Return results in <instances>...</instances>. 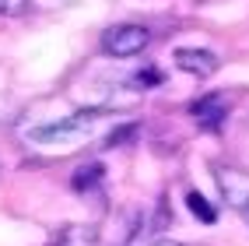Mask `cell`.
Masks as SVG:
<instances>
[{
	"label": "cell",
	"instance_id": "277c9868",
	"mask_svg": "<svg viewBox=\"0 0 249 246\" xmlns=\"http://www.w3.org/2000/svg\"><path fill=\"white\" fill-rule=\"evenodd\" d=\"M228 109H231V102H228L221 92H207V95H200L190 106V116L200 123L204 130H221L225 120H228Z\"/></svg>",
	"mask_w": 249,
	"mask_h": 246
},
{
	"label": "cell",
	"instance_id": "7a4b0ae2",
	"mask_svg": "<svg viewBox=\"0 0 249 246\" xmlns=\"http://www.w3.org/2000/svg\"><path fill=\"white\" fill-rule=\"evenodd\" d=\"M98 120V113H77V116H67V120H56V123H46V127H36L28 130V137L36 144H71V141H81L91 130V123Z\"/></svg>",
	"mask_w": 249,
	"mask_h": 246
},
{
	"label": "cell",
	"instance_id": "6da1fadb",
	"mask_svg": "<svg viewBox=\"0 0 249 246\" xmlns=\"http://www.w3.org/2000/svg\"><path fill=\"white\" fill-rule=\"evenodd\" d=\"M147 42H151V28L147 25H134V21H123V25H112L106 28L102 36V49L116 60H126V57H141Z\"/></svg>",
	"mask_w": 249,
	"mask_h": 246
},
{
	"label": "cell",
	"instance_id": "ba28073f",
	"mask_svg": "<svg viewBox=\"0 0 249 246\" xmlns=\"http://www.w3.org/2000/svg\"><path fill=\"white\" fill-rule=\"evenodd\" d=\"M102 162H88V166H81L77 172H74V179H71V187L74 190H91L95 183H98V179H102Z\"/></svg>",
	"mask_w": 249,
	"mask_h": 246
},
{
	"label": "cell",
	"instance_id": "8fae6325",
	"mask_svg": "<svg viewBox=\"0 0 249 246\" xmlns=\"http://www.w3.org/2000/svg\"><path fill=\"white\" fill-rule=\"evenodd\" d=\"M151 246H182V243H176V239H155Z\"/></svg>",
	"mask_w": 249,
	"mask_h": 246
},
{
	"label": "cell",
	"instance_id": "52a82bcc",
	"mask_svg": "<svg viewBox=\"0 0 249 246\" xmlns=\"http://www.w3.org/2000/svg\"><path fill=\"white\" fill-rule=\"evenodd\" d=\"M186 204H190V211H193V218H200L204 225H214V222H218V208H214L200 190H190V193H186Z\"/></svg>",
	"mask_w": 249,
	"mask_h": 246
},
{
	"label": "cell",
	"instance_id": "30bf717a",
	"mask_svg": "<svg viewBox=\"0 0 249 246\" xmlns=\"http://www.w3.org/2000/svg\"><path fill=\"white\" fill-rule=\"evenodd\" d=\"M28 7V0H0V14L4 18H14V14H21Z\"/></svg>",
	"mask_w": 249,
	"mask_h": 246
},
{
	"label": "cell",
	"instance_id": "5b68a950",
	"mask_svg": "<svg viewBox=\"0 0 249 246\" xmlns=\"http://www.w3.org/2000/svg\"><path fill=\"white\" fill-rule=\"evenodd\" d=\"M176 67L179 71H186V74H193V77H214L218 74V57L211 53V49H193V46H179L176 49Z\"/></svg>",
	"mask_w": 249,
	"mask_h": 246
},
{
	"label": "cell",
	"instance_id": "8992f818",
	"mask_svg": "<svg viewBox=\"0 0 249 246\" xmlns=\"http://www.w3.org/2000/svg\"><path fill=\"white\" fill-rule=\"evenodd\" d=\"M49 246H98V232L91 225H63Z\"/></svg>",
	"mask_w": 249,
	"mask_h": 246
},
{
	"label": "cell",
	"instance_id": "4fadbf2b",
	"mask_svg": "<svg viewBox=\"0 0 249 246\" xmlns=\"http://www.w3.org/2000/svg\"><path fill=\"white\" fill-rule=\"evenodd\" d=\"M242 218H246V225H249V204H246V208H242Z\"/></svg>",
	"mask_w": 249,
	"mask_h": 246
},
{
	"label": "cell",
	"instance_id": "9c48e42d",
	"mask_svg": "<svg viewBox=\"0 0 249 246\" xmlns=\"http://www.w3.org/2000/svg\"><path fill=\"white\" fill-rule=\"evenodd\" d=\"M134 134H137V123H126V127H120L116 134H109V148H120L123 141H130Z\"/></svg>",
	"mask_w": 249,
	"mask_h": 246
},
{
	"label": "cell",
	"instance_id": "3957f363",
	"mask_svg": "<svg viewBox=\"0 0 249 246\" xmlns=\"http://www.w3.org/2000/svg\"><path fill=\"white\" fill-rule=\"evenodd\" d=\"M214 183L221 190V201L231 208V211H242L249 204V172L235 169V166H221V162H214Z\"/></svg>",
	"mask_w": 249,
	"mask_h": 246
},
{
	"label": "cell",
	"instance_id": "7c38bea8",
	"mask_svg": "<svg viewBox=\"0 0 249 246\" xmlns=\"http://www.w3.org/2000/svg\"><path fill=\"white\" fill-rule=\"evenodd\" d=\"M123 246H141V243H137V232H134V236H130V239H126Z\"/></svg>",
	"mask_w": 249,
	"mask_h": 246
}]
</instances>
